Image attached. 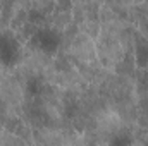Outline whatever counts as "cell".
Returning <instances> with one entry per match:
<instances>
[{"mask_svg": "<svg viewBox=\"0 0 148 146\" xmlns=\"http://www.w3.org/2000/svg\"><path fill=\"white\" fill-rule=\"evenodd\" d=\"M66 53H67L71 64H74V62H97L98 60L95 40L84 33H81V31L73 38Z\"/></svg>", "mask_w": 148, "mask_h": 146, "instance_id": "cell-1", "label": "cell"}, {"mask_svg": "<svg viewBox=\"0 0 148 146\" xmlns=\"http://www.w3.org/2000/svg\"><path fill=\"white\" fill-rule=\"evenodd\" d=\"M100 2L97 0H84V2H79V0H74L73 3V21L76 24L86 21V19H100L98 17V12H100Z\"/></svg>", "mask_w": 148, "mask_h": 146, "instance_id": "cell-2", "label": "cell"}, {"mask_svg": "<svg viewBox=\"0 0 148 146\" xmlns=\"http://www.w3.org/2000/svg\"><path fill=\"white\" fill-rule=\"evenodd\" d=\"M71 23H73V10L53 9L52 14L47 16V28L52 29L55 35H62Z\"/></svg>", "mask_w": 148, "mask_h": 146, "instance_id": "cell-3", "label": "cell"}, {"mask_svg": "<svg viewBox=\"0 0 148 146\" xmlns=\"http://www.w3.org/2000/svg\"><path fill=\"white\" fill-rule=\"evenodd\" d=\"M136 59H134V52H126L124 57L117 62V65L114 67V72L119 76H127V77H134L136 72Z\"/></svg>", "mask_w": 148, "mask_h": 146, "instance_id": "cell-4", "label": "cell"}, {"mask_svg": "<svg viewBox=\"0 0 148 146\" xmlns=\"http://www.w3.org/2000/svg\"><path fill=\"white\" fill-rule=\"evenodd\" d=\"M77 29L84 35H88L90 38L97 40L98 33H100V19H86L83 23L77 24Z\"/></svg>", "mask_w": 148, "mask_h": 146, "instance_id": "cell-5", "label": "cell"}, {"mask_svg": "<svg viewBox=\"0 0 148 146\" xmlns=\"http://www.w3.org/2000/svg\"><path fill=\"white\" fill-rule=\"evenodd\" d=\"M0 145H26V141L21 136H17V134H14L10 131L3 129L0 132Z\"/></svg>", "mask_w": 148, "mask_h": 146, "instance_id": "cell-6", "label": "cell"}, {"mask_svg": "<svg viewBox=\"0 0 148 146\" xmlns=\"http://www.w3.org/2000/svg\"><path fill=\"white\" fill-rule=\"evenodd\" d=\"M2 131H3V126H2V124H0V132H2Z\"/></svg>", "mask_w": 148, "mask_h": 146, "instance_id": "cell-7", "label": "cell"}, {"mask_svg": "<svg viewBox=\"0 0 148 146\" xmlns=\"http://www.w3.org/2000/svg\"><path fill=\"white\" fill-rule=\"evenodd\" d=\"M138 2H141V0H133V3H138Z\"/></svg>", "mask_w": 148, "mask_h": 146, "instance_id": "cell-8", "label": "cell"}, {"mask_svg": "<svg viewBox=\"0 0 148 146\" xmlns=\"http://www.w3.org/2000/svg\"><path fill=\"white\" fill-rule=\"evenodd\" d=\"M97 2H100V3H103V2H105V0H97Z\"/></svg>", "mask_w": 148, "mask_h": 146, "instance_id": "cell-9", "label": "cell"}, {"mask_svg": "<svg viewBox=\"0 0 148 146\" xmlns=\"http://www.w3.org/2000/svg\"><path fill=\"white\" fill-rule=\"evenodd\" d=\"M79 2H84V0H79Z\"/></svg>", "mask_w": 148, "mask_h": 146, "instance_id": "cell-10", "label": "cell"}, {"mask_svg": "<svg viewBox=\"0 0 148 146\" xmlns=\"http://www.w3.org/2000/svg\"><path fill=\"white\" fill-rule=\"evenodd\" d=\"M0 2H2V0H0Z\"/></svg>", "mask_w": 148, "mask_h": 146, "instance_id": "cell-11", "label": "cell"}]
</instances>
